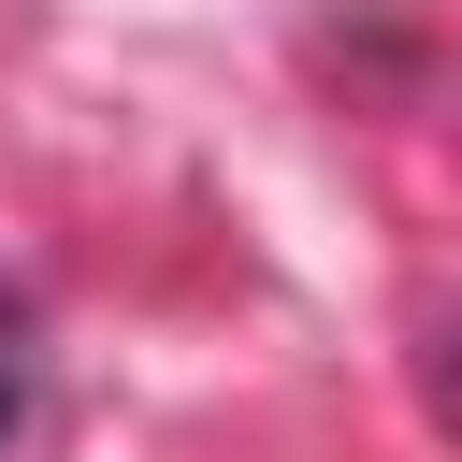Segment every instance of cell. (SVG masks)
Returning <instances> with one entry per match:
<instances>
[{"label":"cell","instance_id":"cell-1","mask_svg":"<svg viewBox=\"0 0 462 462\" xmlns=\"http://www.w3.org/2000/svg\"><path fill=\"white\" fill-rule=\"evenodd\" d=\"M0 419H14V361H0Z\"/></svg>","mask_w":462,"mask_h":462}]
</instances>
